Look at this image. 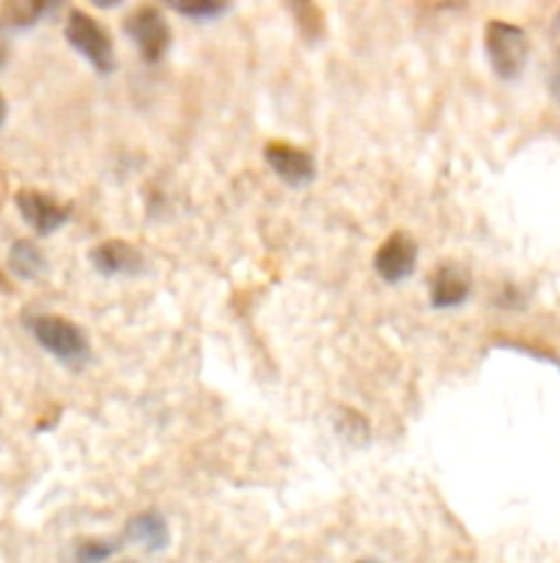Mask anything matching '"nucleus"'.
Here are the masks:
<instances>
[{"label": "nucleus", "mask_w": 560, "mask_h": 563, "mask_svg": "<svg viewBox=\"0 0 560 563\" xmlns=\"http://www.w3.org/2000/svg\"><path fill=\"white\" fill-rule=\"evenodd\" d=\"M27 328H31L36 344L47 355H53L60 366L75 368L77 372V368H86L91 363V341L69 319L55 317V313H38V317L27 319Z\"/></svg>", "instance_id": "nucleus-1"}, {"label": "nucleus", "mask_w": 560, "mask_h": 563, "mask_svg": "<svg viewBox=\"0 0 560 563\" xmlns=\"http://www.w3.org/2000/svg\"><path fill=\"white\" fill-rule=\"evenodd\" d=\"M483 49L497 80L514 82L525 75L527 60H530V38L519 25L492 20L483 31Z\"/></svg>", "instance_id": "nucleus-2"}, {"label": "nucleus", "mask_w": 560, "mask_h": 563, "mask_svg": "<svg viewBox=\"0 0 560 563\" xmlns=\"http://www.w3.org/2000/svg\"><path fill=\"white\" fill-rule=\"evenodd\" d=\"M64 36L69 42V47L91 66L97 75H113L115 66H119V58H115V44L110 38L108 27L99 25L91 14L86 11H71L66 16Z\"/></svg>", "instance_id": "nucleus-3"}, {"label": "nucleus", "mask_w": 560, "mask_h": 563, "mask_svg": "<svg viewBox=\"0 0 560 563\" xmlns=\"http://www.w3.org/2000/svg\"><path fill=\"white\" fill-rule=\"evenodd\" d=\"M124 33L132 38L146 64H159L168 55L170 42H173L170 25L154 5H137L124 20Z\"/></svg>", "instance_id": "nucleus-4"}, {"label": "nucleus", "mask_w": 560, "mask_h": 563, "mask_svg": "<svg viewBox=\"0 0 560 563\" xmlns=\"http://www.w3.org/2000/svg\"><path fill=\"white\" fill-rule=\"evenodd\" d=\"M264 163L269 165V170H272L283 185L294 187V190L313 185L318 174V165L316 159H313V154L285 141L267 143V148H264Z\"/></svg>", "instance_id": "nucleus-5"}, {"label": "nucleus", "mask_w": 560, "mask_h": 563, "mask_svg": "<svg viewBox=\"0 0 560 563\" xmlns=\"http://www.w3.org/2000/svg\"><path fill=\"white\" fill-rule=\"evenodd\" d=\"M373 269L384 284H404L417 269V242L406 231H395L379 245Z\"/></svg>", "instance_id": "nucleus-6"}, {"label": "nucleus", "mask_w": 560, "mask_h": 563, "mask_svg": "<svg viewBox=\"0 0 560 563\" xmlns=\"http://www.w3.org/2000/svg\"><path fill=\"white\" fill-rule=\"evenodd\" d=\"M88 258H91V267L102 278H137L148 267L146 256L132 242L124 240L99 242V245L91 247Z\"/></svg>", "instance_id": "nucleus-7"}, {"label": "nucleus", "mask_w": 560, "mask_h": 563, "mask_svg": "<svg viewBox=\"0 0 560 563\" xmlns=\"http://www.w3.org/2000/svg\"><path fill=\"white\" fill-rule=\"evenodd\" d=\"M16 209H20L22 220L36 231L38 236H49L58 229H64L71 220V207L58 203L55 198L44 196L36 190L16 192Z\"/></svg>", "instance_id": "nucleus-8"}, {"label": "nucleus", "mask_w": 560, "mask_h": 563, "mask_svg": "<svg viewBox=\"0 0 560 563\" xmlns=\"http://www.w3.org/2000/svg\"><path fill=\"white\" fill-rule=\"evenodd\" d=\"M472 295V278L464 267L459 264H443L437 273L432 275L428 284V302L437 311H453L461 308Z\"/></svg>", "instance_id": "nucleus-9"}, {"label": "nucleus", "mask_w": 560, "mask_h": 563, "mask_svg": "<svg viewBox=\"0 0 560 563\" xmlns=\"http://www.w3.org/2000/svg\"><path fill=\"white\" fill-rule=\"evenodd\" d=\"M121 539H126V542L135 544V548L146 550V553H163L170 544L168 520L154 509L137 511L135 517L126 520Z\"/></svg>", "instance_id": "nucleus-10"}, {"label": "nucleus", "mask_w": 560, "mask_h": 563, "mask_svg": "<svg viewBox=\"0 0 560 563\" xmlns=\"http://www.w3.org/2000/svg\"><path fill=\"white\" fill-rule=\"evenodd\" d=\"M66 0H5L3 20L11 27H33L64 9Z\"/></svg>", "instance_id": "nucleus-11"}, {"label": "nucleus", "mask_w": 560, "mask_h": 563, "mask_svg": "<svg viewBox=\"0 0 560 563\" xmlns=\"http://www.w3.org/2000/svg\"><path fill=\"white\" fill-rule=\"evenodd\" d=\"M9 269L20 280H36L47 273V256L31 240H16L9 251Z\"/></svg>", "instance_id": "nucleus-12"}, {"label": "nucleus", "mask_w": 560, "mask_h": 563, "mask_svg": "<svg viewBox=\"0 0 560 563\" xmlns=\"http://www.w3.org/2000/svg\"><path fill=\"white\" fill-rule=\"evenodd\" d=\"M170 11L181 14L184 20L212 22L220 20L231 9V0H163Z\"/></svg>", "instance_id": "nucleus-13"}, {"label": "nucleus", "mask_w": 560, "mask_h": 563, "mask_svg": "<svg viewBox=\"0 0 560 563\" xmlns=\"http://www.w3.org/2000/svg\"><path fill=\"white\" fill-rule=\"evenodd\" d=\"M291 14H294L296 27L307 42H316L324 36V14L316 0H289Z\"/></svg>", "instance_id": "nucleus-14"}, {"label": "nucleus", "mask_w": 560, "mask_h": 563, "mask_svg": "<svg viewBox=\"0 0 560 563\" xmlns=\"http://www.w3.org/2000/svg\"><path fill=\"white\" fill-rule=\"evenodd\" d=\"M119 548H121L119 539H86V542L77 544L75 559L86 563H99V561L113 559V555L119 553Z\"/></svg>", "instance_id": "nucleus-15"}, {"label": "nucleus", "mask_w": 560, "mask_h": 563, "mask_svg": "<svg viewBox=\"0 0 560 563\" xmlns=\"http://www.w3.org/2000/svg\"><path fill=\"white\" fill-rule=\"evenodd\" d=\"M335 429L355 445L368 443V423L366 418L357 416L355 410H340L338 416H335Z\"/></svg>", "instance_id": "nucleus-16"}, {"label": "nucleus", "mask_w": 560, "mask_h": 563, "mask_svg": "<svg viewBox=\"0 0 560 563\" xmlns=\"http://www.w3.org/2000/svg\"><path fill=\"white\" fill-rule=\"evenodd\" d=\"M500 346H505V350H514L519 352V355H527V357H536V361H544L549 363V366H555L560 372V357L552 355V352H541V350H533V346L527 344H519V341H500Z\"/></svg>", "instance_id": "nucleus-17"}, {"label": "nucleus", "mask_w": 560, "mask_h": 563, "mask_svg": "<svg viewBox=\"0 0 560 563\" xmlns=\"http://www.w3.org/2000/svg\"><path fill=\"white\" fill-rule=\"evenodd\" d=\"M547 86H549V97H552V102L560 108V64L552 69V75H549Z\"/></svg>", "instance_id": "nucleus-18"}, {"label": "nucleus", "mask_w": 560, "mask_h": 563, "mask_svg": "<svg viewBox=\"0 0 560 563\" xmlns=\"http://www.w3.org/2000/svg\"><path fill=\"white\" fill-rule=\"evenodd\" d=\"M5 64H9V42H5L3 31H0V69H3Z\"/></svg>", "instance_id": "nucleus-19"}, {"label": "nucleus", "mask_w": 560, "mask_h": 563, "mask_svg": "<svg viewBox=\"0 0 560 563\" xmlns=\"http://www.w3.org/2000/svg\"><path fill=\"white\" fill-rule=\"evenodd\" d=\"M93 5H97V9H102V11H108V9H119L121 3H124V0H91Z\"/></svg>", "instance_id": "nucleus-20"}, {"label": "nucleus", "mask_w": 560, "mask_h": 563, "mask_svg": "<svg viewBox=\"0 0 560 563\" xmlns=\"http://www.w3.org/2000/svg\"><path fill=\"white\" fill-rule=\"evenodd\" d=\"M5 115H9V104H5L3 93H0V130H3V124H5Z\"/></svg>", "instance_id": "nucleus-21"}]
</instances>
